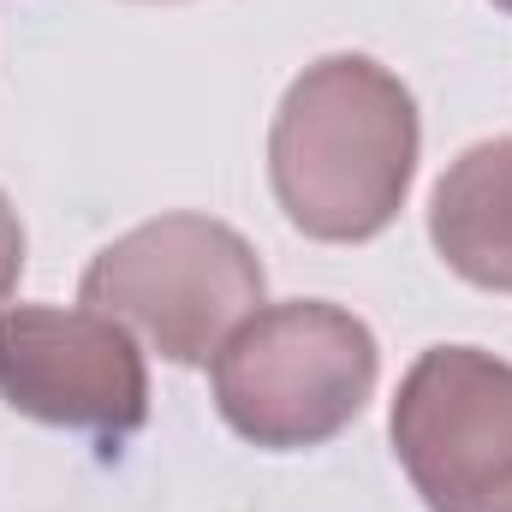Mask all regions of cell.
Instances as JSON below:
<instances>
[{"label": "cell", "mask_w": 512, "mask_h": 512, "mask_svg": "<svg viewBox=\"0 0 512 512\" xmlns=\"http://www.w3.org/2000/svg\"><path fill=\"white\" fill-rule=\"evenodd\" d=\"M84 304L143 334L173 364H209L262 304V262L209 215H161L90 262Z\"/></svg>", "instance_id": "cell-3"}, {"label": "cell", "mask_w": 512, "mask_h": 512, "mask_svg": "<svg viewBox=\"0 0 512 512\" xmlns=\"http://www.w3.org/2000/svg\"><path fill=\"white\" fill-rule=\"evenodd\" d=\"M215 405L256 447H322L376 393V334L322 298L256 304L221 340Z\"/></svg>", "instance_id": "cell-2"}, {"label": "cell", "mask_w": 512, "mask_h": 512, "mask_svg": "<svg viewBox=\"0 0 512 512\" xmlns=\"http://www.w3.org/2000/svg\"><path fill=\"white\" fill-rule=\"evenodd\" d=\"M495 6H501V12H512V0H495Z\"/></svg>", "instance_id": "cell-8"}, {"label": "cell", "mask_w": 512, "mask_h": 512, "mask_svg": "<svg viewBox=\"0 0 512 512\" xmlns=\"http://www.w3.org/2000/svg\"><path fill=\"white\" fill-rule=\"evenodd\" d=\"M0 399L36 423L131 435L149 417L143 352L102 310H0Z\"/></svg>", "instance_id": "cell-5"}, {"label": "cell", "mask_w": 512, "mask_h": 512, "mask_svg": "<svg viewBox=\"0 0 512 512\" xmlns=\"http://www.w3.org/2000/svg\"><path fill=\"white\" fill-rule=\"evenodd\" d=\"M417 173V102L364 54H328L292 78L268 131V179L286 221L328 245L376 239Z\"/></svg>", "instance_id": "cell-1"}, {"label": "cell", "mask_w": 512, "mask_h": 512, "mask_svg": "<svg viewBox=\"0 0 512 512\" xmlns=\"http://www.w3.org/2000/svg\"><path fill=\"white\" fill-rule=\"evenodd\" d=\"M429 239L483 292H512V137L465 149L429 203Z\"/></svg>", "instance_id": "cell-6"}, {"label": "cell", "mask_w": 512, "mask_h": 512, "mask_svg": "<svg viewBox=\"0 0 512 512\" xmlns=\"http://www.w3.org/2000/svg\"><path fill=\"white\" fill-rule=\"evenodd\" d=\"M393 453L429 512H512V364L423 352L393 399Z\"/></svg>", "instance_id": "cell-4"}, {"label": "cell", "mask_w": 512, "mask_h": 512, "mask_svg": "<svg viewBox=\"0 0 512 512\" xmlns=\"http://www.w3.org/2000/svg\"><path fill=\"white\" fill-rule=\"evenodd\" d=\"M18 274H24V227H18V209L0 191V298L18 286Z\"/></svg>", "instance_id": "cell-7"}]
</instances>
